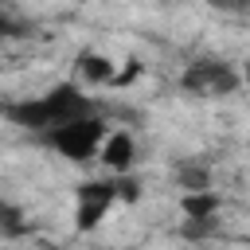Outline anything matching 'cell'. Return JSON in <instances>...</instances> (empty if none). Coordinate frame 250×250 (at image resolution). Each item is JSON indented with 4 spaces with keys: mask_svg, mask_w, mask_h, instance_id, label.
Here are the masks:
<instances>
[{
    "mask_svg": "<svg viewBox=\"0 0 250 250\" xmlns=\"http://www.w3.org/2000/svg\"><path fill=\"white\" fill-rule=\"evenodd\" d=\"M78 74H82L90 86H109L113 74H117V66H113V59L102 55V51H82V55H78Z\"/></svg>",
    "mask_w": 250,
    "mask_h": 250,
    "instance_id": "cell-6",
    "label": "cell"
},
{
    "mask_svg": "<svg viewBox=\"0 0 250 250\" xmlns=\"http://www.w3.org/2000/svg\"><path fill=\"white\" fill-rule=\"evenodd\" d=\"M141 74H145V62H141V59H129V62L113 74V82H109V86H133Z\"/></svg>",
    "mask_w": 250,
    "mask_h": 250,
    "instance_id": "cell-11",
    "label": "cell"
},
{
    "mask_svg": "<svg viewBox=\"0 0 250 250\" xmlns=\"http://www.w3.org/2000/svg\"><path fill=\"white\" fill-rule=\"evenodd\" d=\"M117 176V203H137L141 199V180L133 172H113Z\"/></svg>",
    "mask_w": 250,
    "mask_h": 250,
    "instance_id": "cell-10",
    "label": "cell"
},
{
    "mask_svg": "<svg viewBox=\"0 0 250 250\" xmlns=\"http://www.w3.org/2000/svg\"><path fill=\"white\" fill-rule=\"evenodd\" d=\"M219 207H223V199H219V191H215V188H188V191H184V199H180L184 219H215V215H219Z\"/></svg>",
    "mask_w": 250,
    "mask_h": 250,
    "instance_id": "cell-5",
    "label": "cell"
},
{
    "mask_svg": "<svg viewBox=\"0 0 250 250\" xmlns=\"http://www.w3.org/2000/svg\"><path fill=\"white\" fill-rule=\"evenodd\" d=\"M16 219H23V215H20V207H12V203H4V199H0V227L16 234V230H20V223H16Z\"/></svg>",
    "mask_w": 250,
    "mask_h": 250,
    "instance_id": "cell-12",
    "label": "cell"
},
{
    "mask_svg": "<svg viewBox=\"0 0 250 250\" xmlns=\"http://www.w3.org/2000/svg\"><path fill=\"white\" fill-rule=\"evenodd\" d=\"M8 31H12V23H8V20H4V16H0V39H4V35H8Z\"/></svg>",
    "mask_w": 250,
    "mask_h": 250,
    "instance_id": "cell-15",
    "label": "cell"
},
{
    "mask_svg": "<svg viewBox=\"0 0 250 250\" xmlns=\"http://www.w3.org/2000/svg\"><path fill=\"white\" fill-rule=\"evenodd\" d=\"M105 215H109V207H102V203H78V207H74V230L86 234V230H94Z\"/></svg>",
    "mask_w": 250,
    "mask_h": 250,
    "instance_id": "cell-8",
    "label": "cell"
},
{
    "mask_svg": "<svg viewBox=\"0 0 250 250\" xmlns=\"http://www.w3.org/2000/svg\"><path fill=\"white\" fill-rule=\"evenodd\" d=\"M242 86V70L227 59H195L180 74V90L191 98H230Z\"/></svg>",
    "mask_w": 250,
    "mask_h": 250,
    "instance_id": "cell-3",
    "label": "cell"
},
{
    "mask_svg": "<svg viewBox=\"0 0 250 250\" xmlns=\"http://www.w3.org/2000/svg\"><path fill=\"white\" fill-rule=\"evenodd\" d=\"M86 113H98V105L74 82H59L39 98H23V102L4 105V117L12 125L27 129V133H47V129L62 125V121H74V117H86Z\"/></svg>",
    "mask_w": 250,
    "mask_h": 250,
    "instance_id": "cell-1",
    "label": "cell"
},
{
    "mask_svg": "<svg viewBox=\"0 0 250 250\" xmlns=\"http://www.w3.org/2000/svg\"><path fill=\"white\" fill-rule=\"evenodd\" d=\"M203 4H211V8H219V12H230V16L250 12V0H203Z\"/></svg>",
    "mask_w": 250,
    "mask_h": 250,
    "instance_id": "cell-13",
    "label": "cell"
},
{
    "mask_svg": "<svg viewBox=\"0 0 250 250\" xmlns=\"http://www.w3.org/2000/svg\"><path fill=\"white\" fill-rule=\"evenodd\" d=\"M105 117L102 113H86V117H74V121H62L55 129L43 133V145L55 148L62 160L70 164H90L98 152H102V141H105Z\"/></svg>",
    "mask_w": 250,
    "mask_h": 250,
    "instance_id": "cell-2",
    "label": "cell"
},
{
    "mask_svg": "<svg viewBox=\"0 0 250 250\" xmlns=\"http://www.w3.org/2000/svg\"><path fill=\"white\" fill-rule=\"evenodd\" d=\"M176 180L184 184V191H188V188H211L207 168H203V164H195V160H191V164H180V168H176Z\"/></svg>",
    "mask_w": 250,
    "mask_h": 250,
    "instance_id": "cell-9",
    "label": "cell"
},
{
    "mask_svg": "<svg viewBox=\"0 0 250 250\" xmlns=\"http://www.w3.org/2000/svg\"><path fill=\"white\" fill-rule=\"evenodd\" d=\"M74 199H78V203L113 207V203H117V176H113V180H82V184L74 188Z\"/></svg>",
    "mask_w": 250,
    "mask_h": 250,
    "instance_id": "cell-7",
    "label": "cell"
},
{
    "mask_svg": "<svg viewBox=\"0 0 250 250\" xmlns=\"http://www.w3.org/2000/svg\"><path fill=\"white\" fill-rule=\"evenodd\" d=\"M242 82H246V86H250V59H246V62H242Z\"/></svg>",
    "mask_w": 250,
    "mask_h": 250,
    "instance_id": "cell-14",
    "label": "cell"
},
{
    "mask_svg": "<svg viewBox=\"0 0 250 250\" xmlns=\"http://www.w3.org/2000/svg\"><path fill=\"white\" fill-rule=\"evenodd\" d=\"M98 160H102L109 172H133V164H137V141H133V133H125V129L105 133Z\"/></svg>",
    "mask_w": 250,
    "mask_h": 250,
    "instance_id": "cell-4",
    "label": "cell"
}]
</instances>
